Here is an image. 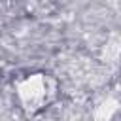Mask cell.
Listing matches in <instances>:
<instances>
[{"mask_svg": "<svg viewBox=\"0 0 121 121\" xmlns=\"http://www.w3.org/2000/svg\"><path fill=\"white\" fill-rule=\"evenodd\" d=\"M13 93L26 113H38L57 98V81L45 72H28L13 83Z\"/></svg>", "mask_w": 121, "mask_h": 121, "instance_id": "1", "label": "cell"}]
</instances>
